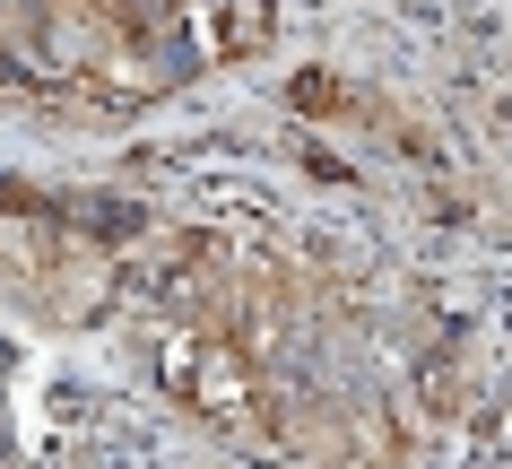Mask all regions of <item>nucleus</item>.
<instances>
[{
  "label": "nucleus",
  "instance_id": "f257e3e1",
  "mask_svg": "<svg viewBox=\"0 0 512 469\" xmlns=\"http://www.w3.org/2000/svg\"><path fill=\"white\" fill-rule=\"evenodd\" d=\"M209 53H252L261 35H270V0H217L209 9Z\"/></svg>",
  "mask_w": 512,
  "mask_h": 469
},
{
  "label": "nucleus",
  "instance_id": "f03ea898",
  "mask_svg": "<svg viewBox=\"0 0 512 469\" xmlns=\"http://www.w3.org/2000/svg\"><path fill=\"white\" fill-rule=\"evenodd\" d=\"M296 105H304V113H339V105H348V96H339V87H330V79H296Z\"/></svg>",
  "mask_w": 512,
  "mask_h": 469
}]
</instances>
